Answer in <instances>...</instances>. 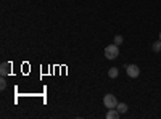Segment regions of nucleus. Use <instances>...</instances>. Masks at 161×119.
<instances>
[{
    "label": "nucleus",
    "instance_id": "9",
    "mask_svg": "<svg viewBox=\"0 0 161 119\" xmlns=\"http://www.w3.org/2000/svg\"><path fill=\"white\" fill-rule=\"evenodd\" d=\"M123 41H124L123 35H116V37H114V44H116V45H121V44H123Z\"/></svg>",
    "mask_w": 161,
    "mask_h": 119
},
{
    "label": "nucleus",
    "instance_id": "3",
    "mask_svg": "<svg viewBox=\"0 0 161 119\" xmlns=\"http://www.w3.org/2000/svg\"><path fill=\"white\" fill-rule=\"evenodd\" d=\"M126 73H127L129 77L136 79V77H139L140 69H139V66H137V64H127V66H126Z\"/></svg>",
    "mask_w": 161,
    "mask_h": 119
},
{
    "label": "nucleus",
    "instance_id": "8",
    "mask_svg": "<svg viewBox=\"0 0 161 119\" xmlns=\"http://www.w3.org/2000/svg\"><path fill=\"white\" fill-rule=\"evenodd\" d=\"M118 74H119V71H118V68H110V69H108V76H110L111 79H114V77H118Z\"/></svg>",
    "mask_w": 161,
    "mask_h": 119
},
{
    "label": "nucleus",
    "instance_id": "1",
    "mask_svg": "<svg viewBox=\"0 0 161 119\" xmlns=\"http://www.w3.org/2000/svg\"><path fill=\"white\" fill-rule=\"evenodd\" d=\"M105 57L108 60H114L119 57V47L116 44H111L108 47H105Z\"/></svg>",
    "mask_w": 161,
    "mask_h": 119
},
{
    "label": "nucleus",
    "instance_id": "11",
    "mask_svg": "<svg viewBox=\"0 0 161 119\" xmlns=\"http://www.w3.org/2000/svg\"><path fill=\"white\" fill-rule=\"evenodd\" d=\"M159 41H161V32H159Z\"/></svg>",
    "mask_w": 161,
    "mask_h": 119
},
{
    "label": "nucleus",
    "instance_id": "6",
    "mask_svg": "<svg viewBox=\"0 0 161 119\" xmlns=\"http://www.w3.org/2000/svg\"><path fill=\"white\" fill-rule=\"evenodd\" d=\"M116 110L121 113V114H124L126 111H127V105L126 103H118V106H116Z\"/></svg>",
    "mask_w": 161,
    "mask_h": 119
},
{
    "label": "nucleus",
    "instance_id": "2",
    "mask_svg": "<svg viewBox=\"0 0 161 119\" xmlns=\"http://www.w3.org/2000/svg\"><path fill=\"white\" fill-rule=\"evenodd\" d=\"M118 98H116V95H113V94H106L105 97H103V105L108 110H113V108H116L118 106Z\"/></svg>",
    "mask_w": 161,
    "mask_h": 119
},
{
    "label": "nucleus",
    "instance_id": "5",
    "mask_svg": "<svg viewBox=\"0 0 161 119\" xmlns=\"http://www.w3.org/2000/svg\"><path fill=\"white\" fill-rule=\"evenodd\" d=\"M119 116H121V113L116 108H113V110H110L108 113H106V119H118Z\"/></svg>",
    "mask_w": 161,
    "mask_h": 119
},
{
    "label": "nucleus",
    "instance_id": "7",
    "mask_svg": "<svg viewBox=\"0 0 161 119\" xmlns=\"http://www.w3.org/2000/svg\"><path fill=\"white\" fill-rule=\"evenodd\" d=\"M152 50L155 51V53L161 51V41H156V42H153V45H152Z\"/></svg>",
    "mask_w": 161,
    "mask_h": 119
},
{
    "label": "nucleus",
    "instance_id": "4",
    "mask_svg": "<svg viewBox=\"0 0 161 119\" xmlns=\"http://www.w3.org/2000/svg\"><path fill=\"white\" fill-rule=\"evenodd\" d=\"M10 71H11V63L10 61H3L2 64H0V74L2 76L10 74Z\"/></svg>",
    "mask_w": 161,
    "mask_h": 119
},
{
    "label": "nucleus",
    "instance_id": "10",
    "mask_svg": "<svg viewBox=\"0 0 161 119\" xmlns=\"http://www.w3.org/2000/svg\"><path fill=\"white\" fill-rule=\"evenodd\" d=\"M0 89H2V90H5V89H7V81H5L3 77L0 79Z\"/></svg>",
    "mask_w": 161,
    "mask_h": 119
}]
</instances>
